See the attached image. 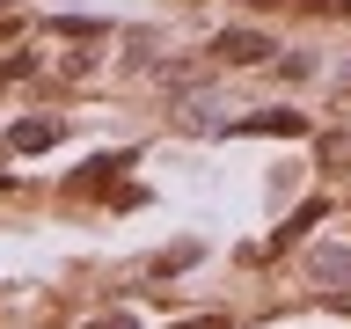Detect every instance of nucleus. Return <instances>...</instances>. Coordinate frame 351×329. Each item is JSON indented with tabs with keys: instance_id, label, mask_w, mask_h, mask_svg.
<instances>
[{
	"instance_id": "obj_1",
	"label": "nucleus",
	"mask_w": 351,
	"mask_h": 329,
	"mask_svg": "<svg viewBox=\"0 0 351 329\" xmlns=\"http://www.w3.org/2000/svg\"><path fill=\"white\" fill-rule=\"evenodd\" d=\"M263 51H271V44H263L256 29H227V37H219V59H241V66H249V59H263Z\"/></svg>"
},
{
	"instance_id": "obj_2",
	"label": "nucleus",
	"mask_w": 351,
	"mask_h": 329,
	"mask_svg": "<svg viewBox=\"0 0 351 329\" xmlns=\"http://www.w3.org/2000/svg\"><path fill=\"white\" fill-rule=\"evenodd\" d=\"M176 329H227V315H205V322H176Z\"/></svg>"
}]
</instances>
